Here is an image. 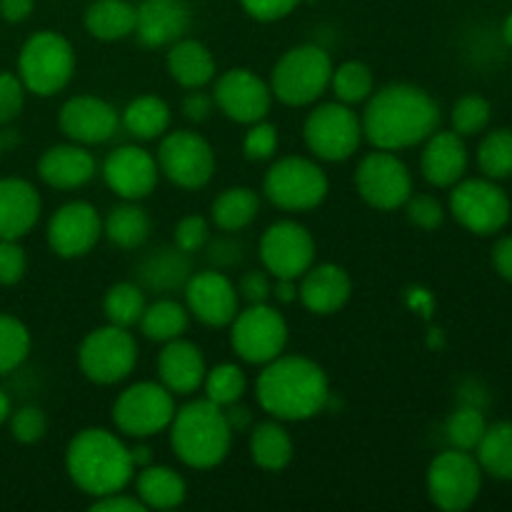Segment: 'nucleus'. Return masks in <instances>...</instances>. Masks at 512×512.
Masks as SVG:
<instances>
[{
  "instance_id": "56",
  "label": "nucleus",
  "mask_w": 512,
  "mask_h": 512,
  "mask_svg": "<svg viewBox=\"0 0 512 512\" xmlns=\"http://www.w3.org/2000/svg\"><path fill=\"white\" fill-rule=\"evenodd\" d=\"M493 268L503 280L512 283V235H505L493 248Z\"/></svg>"
},
{
  "instance_id": "2",
  "label": "nucleus",
  "mask_w": 512,
  "mask_h": 512,
  "mask_svg": "<svg viewBox=\"0 0 512 512\" xmlns=\"http://www.w3.org/2000/svg\"><path fill=\"white\" fill-rule=\"evenodd\" d=\"M258 405L280 423H303L330 403L325 370L305 355H278L263 365L255 383Z\"/></svg>"
},
{
  "instance_id": "11",
  "label": "nucleus",
  "mask_w": 512,
  "mask_h": 512,
  "mask_svg": "<svg viewBox=\"0 0 512 512\" xmlns=\"http://www.w3.org/2000/svg\"><path fill=\"white\" fill-rule=\"evenodd\" d=\"M228 328L235 355L250 365L270 363L288 348V323L283 313L268 303H253L238 310Z\"/></svg>"
},
{
  "instance_id": "52",
  "label": "nucleus",
  "mask_w": 512,
  "mask_h": 512,
  "mask_svg": "<svg viewBox=\"0 0 512 512\" xmlns=\"http://www.w3.org/2000/svg\"><path fill=\"white\" fill-rule=\"evenodd\" d=\"M303 0H240L245 13L250 18L260 20V23H273V20H283L293 13Z\"/></svg>"
},
{
  "instance_id": "59",
  "label": "nucleus",
  "mask_w": 512,
  "mask_h": 512,
  "mask_svg": "<svg viewBox=\"0 0 512 512\" xmlns=\"http://www.w3.org/2000/svg\"><path fill=\"white\" fill-rule=\"evenodd\" d=\"M273 298L280 305L295 303V298H298V280L273 278Z\"/></svg>"
},
{
  "instance_id": "25",
  "label": "nucleus",
  "mask_w": 512,
  "mask_h": 512,
  "mask_svg": "<svg viewBox=\"0 0 512 512\" xmlns=\"http://www.w3.org/2000/svg\"><path fill=\"white\" fill-rule=\"evenodd\" d=\"M468 170V148L465 138L455 130H435L425 140L423 155H420V173L435 188H453L460 183Z\"/></svg>"
},
{
  "instance_id": "41",
  "label": "nucleus",
  "mask_w": 512,
  "mask_h": 512,
  "mask_svg": "<svg viewBox=\"0 0 512 512\" xmlns=\"http://www.w3.org/2000/svg\"><path fill=\"white\" fill-rule=\"evenodd\" d=\"M485 428H488V423H485L483 410L473 403H465L445 420V438H448L450 448L473 453L480 440H483Z\"/></svg>"
},
{
  "instance_id": "47",
  "label": "nucleus",
  "mask_w": 512,
  "mask_h": 512,
  "mask_svg": "<svg viewBox=\"0 0 512 512\" xmlns=\"http://www.w3.org/2000/svg\"><path fill=\"white\" fill-rule=\"evenodd\" d=\"M175 245H178L183 253L193 255L205 250V245L210 243V223L203 215H185L175 225Z\"/></svg>"
},
{
  "instance_id": "12",
  "label": "nucleus",
  "mask_w": 512,
  "mask_h": 512,
  "mask_svg": "<svg viewBox=\"0 0 512 512\" xmlns=\"http://www.w3.org/2000/svg\"><path fill=\"white\" fill-rule=\"evenodd\" d=\"M160 175L183 190H200L215 175V150L195 130H173L160 138L158 153Z\"/></svg>"
},
{
  "instance_id": "58",
  "label": "nucleus",
  "mask_w": 512,
  "mask_h": 512,
  "mask_svg": "<svg viewBox=\"0 0 512 512\" xmlns=\"http://www.w3.org/2000/svg\"><path fill=\"white\" fill-rule=\"evenodd\" d=\"M223 410H225V418H228L230 428H233V433H250V428H253V413H250L245 405L233 403Z\"/></svg>"
},
{
  "instance_id": "8",
  "label": "nucleus",
  "mask_w": 512,
  "mask_h": 512,
  "mask_svg": "<svg viewBox=\"0 0 512 512\" xmlns=\"http://www.w3.org/2000/svg\"><path fill=\"white\" fill-rule=\"evenodd\" d=\"M303 138L310 153L325 163H343L363 143V123L353 105L340 100L315 105L303 123Z\"/></svg>"
},
{
  "instance_id": "37",
  "label": "nucleus",
  "mask_w": 512,
  "mask_h": 512,
  "mask_svg": "<svg viewBox=\"0 0 512 512\" xmlns=\"http://www.w3.org/2000/svg\"><path fill=\"white\" fill-rule=\"evenodd\" d=\"M475 458L490 478L512 483V423L488 425L475 448Z\"/></svg>"
},
{
  "instance_id": "61",
  "label": "nucleus",
  "mask_w": 512,
  "mask_h": 512,
  "mask_svg": "<svg viewBox=\"0 0 512 512\" xmlns=\"http://www.w3.org/2000/svg\"><path fill=\"white\" fill-rule=\"evenodd\" d=\"M10 413H13V408H10V398L5 395V390H0V425L10 418Z\"/></svg>"
},
{
  "instance_id": "6",
  "label": "nucleus",
  "mask_w": 512,
  "mask_h": 512,
  "mask_svg": "<svg viewBox=\"0 0 512 512\" xmlns=\"http://www.w3.org/2000/svg\"><path fill=\"white\" fill-rule=\"evenodd\" d=\"M75 50L65 35L38 30L23 43L18 55V78L38 98L60 93L73 80Z\"/></svg>"
},
{
  "instance_id": "18",
  "label": "nucleus",
  "mask_w": 512,
  "mask_h": 512,
  "mask_svg": "<svg viewBox=\"0 0 512 512\" xmlns=\"http://www.w3.org/2000/svg\"><path fill=\"white\" fill-rule=\"evenodd\" d=\"M103 238V218L88 200L60 205L48 220V245L58 258H83Z\"/></svg>"
},
{
  "instance_id": "19",
  "label": "nucleus",
  "mask_w": 512,
  "mask_h": 512,
  "mask_svg": "<svg viewBox=\"0 0 512 512\" xmlns=\"http://www.w3.org/2000/svg\"><path fill=\"white\" fill-rule=\"evenodd\" d=\"M185 308L208 328H228L240 310L238 285L220 270H200L183 288Z\"/></svg>"
},
{
  "instance_id": "4",
  "label": "nucleus",
  "mask_w": 512,
  "mask_h": 512,
  "mask_svg": "<svg viewBox=\"0 0 512 512\" xmlns=\"http://www.w3.org/2000/svg\"><path fill=\"white\" fill-rule=\"evenodd\" d=\"M168 433L173 453L193 470L218 468L228 458L235 435L225 410L208 398L190 400L183 408H175Z\"/></svg>"
},
{
  "instance_id": "31",
  "label": "nucleus",
  "mask_w": 512,
  "mask_h": 512,
  "mask_svg": "<svg viewBox=\"0 0 512 512\" xmlns=\"http://www.w3.org/2000/svg\"><path fill=\"white\" fill-rule=\"evenodd\" d=\"M250 458L260 470L280 473L293 463L295 445L290 433L280 420H263V423L250 428Z\"/></svg>"
},
{
  "instance_id": "27",
  "label": "nucleus",
  "mask_w": 512,
  "mask_h": 512,
  "mask_svg": "<svg viewBox=\"0 0 512 512\" xmlns=\"http://www.w3.org/2000/svg\"><path fill=\"white\" fill-rule=\"evenodd\" d=\"M43 200L25 178H0V240H20L38 225Z\"/></svg>"
},
{
  "instance_id": "44",
  "label": "nucleus",
  "mask_w": 512,
  "mask_h": 512,
  "mask_svg": "<svg viewBox=\"0 0 512 512\" xmlns=\"http://www.w3.org/2000/svg\"><path fill=\"white\" fill-rule=\"evenodd\" d=\"M493 118V108L483 95H463L450 110V123L460 138H473L483 133Z\"/></svg>"
},
{
  "instance_id": "16",
  "label": "nucleus",
  "mask_w": 512,
  "mask_h": 512,
  "mask_svg": "<svg viewBox=\"0 0 512 512\" xmlns=\"http://www.w3.org/2000/svg\"><path fill=\"white\" fill-rule=\"evenodd\" d=\"M258 253L273 278L298 280L315 263V240L298 220H278L265 228Z\"/></svg>"
},
{
  "instance_id": "20",
  "label": "nucleus",
  "mask_w": 512,
  "mask_h": 512,
  "mask_svg": "<svg viewBox=\"0 0 512 512\" xmlns=\"http://www.w3.org/2000/svg\"><path fill=\"white\" fill-rule=\"evenodd\" d=\"M60 133L78 145H103L115 138L120 128V113L98 95H73L58 113Z\"/></svg>"
},
{
  "instance_id": "45",
  "label": "nucleus",
  "mask_w": 512,
  "mask_h": 512,
  "mask_svg": "<svg viewBox=\"0 0 512 512\" xmlns=\"http://www.w3.org/2000/svg\"><path fill=\"white\" fill-rule=\"evenodd\" d=\"M8 420L10 435L23 445L40 443L45 438V433H48V418H45V413L38 405H23L15 413H10Z\"/></svg>"
},
{
  "instance_id": "38",
  "label": "nucleus",
  "mask_w": 512,
  "mask_h": 512,
  "mask_svg": "<svg viewBox=\"0 0 512 512\" xmlns=\"http://www.w3.org/2000/svg\"><path fill=\"white\" fill-rule=\"evenodd\" d=\"M145 305L148 303H145L143 288L138 283L123 280V283H115L108 288L103 298V313L108 323L130 330L140 323Z\"/></svg>"
},
{
  "instance_id": "3",
  "label": "nucleus",
  "mask_w": 512,
  "mask_h": 512,
  "mask_svg": "<svg viewBox=\"0 0 512 512\" xmlns=\"http://www.w3.org/2000/svg\"><path fill=\"white\" fill-rule=\"evenodd\" d=\"M65 473L90 498L120 493L135 478L130 448L105 428H85L65 448Z\"/></svg>"
},
{
  "instance_id": "42",
  "label": "nucleus",
  "mask_w": 512,
  "mask_h": 512,
  "mask_svg": "<svg viewBox=\"0 0 512 512\" xmlns=\"http://www.w3.org/2000/svg\"><path fill=\"white\" fill-rule=\"evenodd\" d=\"M478 165L485 178L503 180L512 175V130L498 128L478 145Z\"/></svg>"
},
{
  "instance_id": "13",
  "label": "nucleus",
  "mask_w": 512,
  "mask_h": 512,
  "mask_svg": "<svg viewBox=\"0 0 512 512\" xmlns=\"http://www.w3.org/2000/svg\"><path fill=\"white\" fill-rule=\"evenodd\" d=\"M483 468L468 450L450 448L435 455L428 468V495L440 510L463 512L478 500Z\"/></svg>"
},
{
  "instance_id": "51",
  "label": "nucleus",
  "mask_w": 512,
  "mask_h": 512,
  "mask_svg": "<svg viewBox=\"0 0 512 512\" xmlns=\"http://www.w3.org/2000/svg\"><path fill=\"white\" fill-rule=\"evenodd\" d=\"M238 295L240 300H245L248 305L253 303H268L273 298V275L268 270H248L243 273L238 283Z\"/></svg>"
},
{
  "instance_id": "28",
  "label": "nucleus",
  "mask_w": 512,
  "mask_h": 512,
  "mask_svg": "<svg viewBox=\"0 0 512 512\" xmlns=\"http://www.w3.org/2000/svg\"><path fill=\"white\" fill-rule=\"evenodd\" d=\"M193 275L190 255L183 253L178 245H163L145 255L138 265V285L143 290H155L160 295L175 293L185 288L188 278Z\"/></svg>"
},
{
  "instance_id": "14",
  "label": "nucleus",
  "mask_w": 512,
  "mask_h": 512,
  "mask_svg": "<svg viewBox=\"0 0 512 512\" xmlns=\"http://www.w3.org/2000/svg\"><path fill=\"white\" fill-rule=\"evenodd\" d=\"M450 213L473 235H495L508 225L510 198L495 180L468 178L453 185Z\"/></svg>"
},
{
  "instance_id": "39",
  "label": "nucleus",
  "mask_w": 512,
  "mask_h": 512,
  "mask_svg": "<svg viewBox=\"0 0 512 512\" xmlns=\"http://www.w3.org/2000/svg\"><path fill=\"white\" fill-rule=\"evenodd\" d=\"M330 90H333L335 100H340V103L360 105L373 95L375 75L370 65L360 63V60H345L338 68H333Z\"/></svg>"
},
{
  "instance_id": "22",
  "label": "nucleus",
  "mask_w": 512,
  "mask_h": 512,
  "mask_svg": "<svg viewBox=\"0 0 512 512\" xmlns=\"http://www.w3.org/2000/svg\"><path fill=\"white\" fill-rule=\"evenodd\" d=\"M298 280V300L315 315L338 313L353 295V278L343 265L313 263Z\"/></svg>"
},
{
  "instance_id": "26",
  "label": "nucleus",
  "mask_w": 512,
  "mask_h": 512,
  "mask_svg": "<svg viewBox=\"0 0 512 512\" xmlns=\"http://www.w3.org/2000/svg\"><path fill=\"white\" fill-rule=\"evenodd\" d=\"M95 158L85 145L60 143L45 150L38 160V175L48 188L78 190L95 178Z\"/></svg>"
},
{
  "instance_id": "50",
  "label": "nucleus",
  "mask_w": 512,
  "mask_h": 512,
  "mask_svg": "<svg viewBox=\"0 0 512 512\" xmlns=\"http://www.w3.org/2000/svg\"><path fill=\"white\" fill-rule=\"evenodd\" d=\"M28 270V255L18 240H0V285H18Z\"/></svg>"
},
{
  "instance_id": "15",
  "label": "nucleus",
  "mask_w": 512,
  "mask_h": 512,
  "mask_svg": "<svg viewBox=\"0 0 512 512\" xmlns=\"http://www.w3.org/2000/svg\"><path fill=\"white\" fill-rule=\"evenodd\" d=\"M355 190L370 208L398 210L413 195V175L393 150L375 148L355 168Z\"/></svg>"
},
{
  "instance_id": "48",
  "label": "nucleus",
  "mask_w": 512,
  "mask_h": 512,
  "mask_svg": "<svg viewBox=\"0 0 512 512\" xmlns=\"http://www.w3.org/2000/svg\"><path fill=\"white\" fill-rule=\"evenodd\" d=\"M405 215H408L410 223L420 230H435L443 225L445 220V208L438 198L433 195H410L408 203L403 205Z\"/></svg>"
},
{
  "instance_id": "46",
  "label": "nucleus",
  "mask_w": 512,
  "mask_h": 512,
  "mask_svg": "<svg viewBox=\"0 0 512 512\" xmlns=\"http://www.w3.org/2000/svg\"><path fill=\"white\" fill-rule=\"evenodd\" d=\"M278 143V128L263 118L258 123L248 125V133L243 138V153L253 163H263V160L273 158L275 150H278Z\"/></svg>"
},
{
  "instance_id": "29",
  "label": "nucleus",
  "mask_w": 512,
  "mask_h": 512,
  "mask_svg": "<svg viewBox=\"0 0 512 512\" xmlns=\"http://www.w3.org/2000/svg\"><path fill=\"white\" fill-rule=\"evenodd\" d=\"M168 75L185 90L205 88L215 78V58L205 43L195 38H180L165 55Z\"/></svg>"
},
{
  "instance_id": "53",
  "label": "nucleus",
  "mask_w": 512,
  "mask_h": 512,
  "mask_svg": "<svg viewBox=\"0 0 512 512\" xmlns=\"http://www.w3.org/2000/svg\"><path fill=\"white\" fill-rule=\"evenodd\" d=\"M205 250H208V258L213 260L218 268H233V265H238L240 260H243V253H245L243 243L233 238L213 240V243L205 245Z\"/></svg>"
},
{
  "instance_id": "54",
  "label": "nucleus",
  "mask_w": 512,
  "mask_h": 512,
  "mask_svg": "<svg viewBox=\"0 0 512 512\" xmlns=\"http://www.w3.org/2000/svg\"><path fill=\"white\" fill-rule=\"evenodd\" d=\"M213 108H215L213 95L203 93V88L190 90V93L183 98V103H180V110H183V115L190 120V123H205V120L213 115Z\"/></svg>"
},
{
  "instance_id": "35",
  "label": "nucleus",
  "mask_w": 512,
  "mask_h": 512,
  "mask_svg": "<svg viewBox=\"0 0 512 512\" xmlns=\"http://www.w3.org/2000/svg\"><path fill=\"white\" fill-rule=\"evenodd\" d=\"M170 108L158 95H138L130 100L120 113V125L133 135L135 140H158L170 128Z\"/></svg>"
},
{
  "instance_id": "33",
  "label": "nucleus",
  "mask_w": 512,
  "mask_h": 512,
  "mask_svg": "<svg viewBox=\"0 0 512 512\" xmlns=\"http://www.w3.org/2000/svg\"><path fill=\"white\" fill-rule=\"evenodd\" d=\"M150 215L138 200H123L120 205L110 208V213L103 220V235L123 250H135L150 238Z\"/></svg>"
},
{
  "instance_id": "60",
  "label": "nucleus",
  "mask_w": 512,
  "mask_h": 512,
  "mask_svg": "<svg viewBox=\"0 0 512 512\" xmlns=\"http://www.w3.org/2000/svg\"><path fill=\"white\" fill-rule=\"evenodd\" d=\"M130 455H133L135 470H140V468H145V465L153 463V455H150L148 445H135V448H130Z\"/></svg>"
},
{
  "instance_id": "10",
  "label": "nucleus",
  "mask_w": 512,
  "mask_h": 512,
  "mask_svg": "<svg viewBox=\"0 0 512 512\" xmlns=\"http://www.w3.org/2000/svg\"><path fill=\"white\" fill-rule=\"evenodd\" d=\"M175 415V395L163 383L143 380L115 398L113 423L123 435L135 440H148L165 433Z\"/></svg>"
},
{
  "instance_id": "43",
  "label": "nucleus",
  "mask_w": 512,
  "mask_h": 512,
  "mask_svg": "<svg viewBox=\"0 0 512 512\" xmlns=\"http://www.w3.org/2000/svg\"><path fill=\"white\" fill-rule=\"evenodd\" d=\"M30 355V330L15 315L0 313V375L18 370Z\"/></svg>"
},
{
  "instance_id": "1",
  "label": "nucleus",
  "mask_w": 512,
  "mask_h": 512,
  "mask_svg": "<svg viewBox=\"0 0 512 512\" xmlns=\"http://www.w3.org/2000/svg\"><path fill=\"white\" fill-rule=\"evenodd\" d=\"M363 138L378 150L415 148L440 125V105L425 88L413 83H390L373 90L360 115Z\"/></svg>"
},
{
  "instance_id": "5",
  "label": "nucleus",
  "mask_w": 512,
  "mask_h": 512,
  "mask_svg": "<svg viewBox=\"0 0 512 512\" xmlns=\"http://www.w3.org/2000/svg\"><path fill=\"white\" fill-rule=\"evenodd\" d=\"M333 78V60L328 50L315 43L295 45L280 55L270 73L273 98L290 108H305L325 95Z\"/></svg>"
},
{
  "instance_id": "23",
  "label": "nucleus",
  "mask_w": 512,
  "mask_h": 512,
  "mask_svg": "<svg viewBox=\"0 0 512 512\" xmlns=\"http://www.w3.org/2000/svg\"><path fill=\"white\" fill-rule=\"evenodd\" d=\"M205 373L208 365L198 345L185 338L163 343V350L158 353V378L175 398H188L203 388Z\"/></svg>"
},
{
  "instance_id": "24",
  "label": "nucleus",
  "mask_w": 512,
  "mask_h": 512,
  "mask_svg": "<svg viewBox=\"0 0 512 512\" xmlns=\"http://www.w3.org/2000/svg\"><path fill=\"white\" fill-rule=\"evenodd\" d=\"M190 10L183 0H143L135 18V38L145 48H163L185 38Z\"/></svg>"
},
{
  "instance_id": "40",
  "label": "nucleus",
  "mask_w": 512,
  "mask_h": 512,
  "mask_svg": "<svg viewBox=\"0 0 512 512\" xmlns=\"http://www.w3.org/2000/svg\"><path fill=\"white\" fill-rule=\"evenodd\" d=\"M205 398L210 403L228 408V405L240 403L248 390V378H245L243 368L235 363H218L215 368H208L203 380Z\"/></svg>"
},
{
  "instance_id": "55",
  "label": "nucleus",
  "mask_w": 512,
  "mask_h": 512,
  "mask_svg": "<svg viewBox=\"0 0 512 512\" xmlns=\"http://www.w3.org/2000/svg\"><path fill=\"white\" fill-rule=\"evenodd\" d=\"M90 510L95 512H145V505L140 503L138 495H128L125 490L120 493L103 495V498H93Z\"/></svg>"
},
{
  "instance_id": "7",
  "label": "nucleus",
  "mask_w": 512,
  "mask_h": 512,
  "mask_svg": "<svg viewBox=\"0 0 512 512\" xmlns=\"http://www.w3.org/2000/svg\"><path fill=\"white\" fill-rule=\"evenodd\" d=\"M330 180L315 160L288 155L275 160L263 178V195L285 213L315 210L328 198Z\"/></svg>"
},
{
  "instance_id": "30",
  "label": "nucleus",
  "mask_w": 512,
  "mask_h": 512,
  "mask_svg": "<svg viewBox=\"0 0 512 512\" xmlns=\"http://www.w3.org/2000/svg\"><path fill=\"white\" fill-rule=\"evenodd\" d=\"M135 495L145 505V510H173L185 503L188 485H185L183 475L170 465L150 463L140 468L138 478H135Z\"/></svg>"
},
{
  "instance_id": "17",
  "label": "nucleus",
  "mask_w": 512,
  "mask_h": 512,
  "mask_svg": "<svg viewBox=\"0 0 512 512\" xmlns=\"http://www.w3.org/2000/svg\"><path fill=\"white\" fill-rule=\"evenodd\" d=\"M213 100L215 108L225 118L240 125H250L268 118L270 105H273V90H270V83H265L253 70L230 68L215 80Z\"/></svg>"
},
{
  "instance_id": "49",
  "label": "nucleus",
  "mask_w": 512,
  "mask_h": 512,
  "mask_svg": "<svg viewBox=\"0 0 512 512\" xmlns=\"http://www.w3.org/2000/svg\"><path fill=\"white\" fill-rule=\"evenodd\" d=\"M25 85L15 73L0 70V125L10 123L20 115L25 105Z\"/></svg>"
},
{
  "instance_id": "36",
  "label": "nucleus",
  "mask_w": 512,
  "mask_h": 512,
  "mask_svg": "<svg viewBox=\"0 0 512 512\" xmlns=\"http://www.w3.org/2000/svg\"><path fill=\"white\" fill-rule=\"evenodd\" d=\"M188 325L190 313L183 303L173 298H158L155 303L145 305L138 328L153 343H170L175 338H183Z\"/></svg>"
},
{
  "instance_id": "34",
  "label": "nucleus",
  "mask_w": 512,
  "mask_h": 512,
  "mask_svg": "<svg viewBox=\"0 0 512 512\" xmlns=\"http://www.w3.org/2000/svg\"><path fill=\"white\" fill-rule=\"evenodd\" d=\"M260 213V195L248 185L225 188L210 205V220L223 233H240Z\"/></svg>"
},
{
  "instance_id": "9",
  "label": "nucleus",
  "mask_w": 512,
  "mask_h": 512,
  "mask_svg": "<svg viewBox=\"0 0 512 512\" xmlns=\"http://www.w3.org/2000/svg\"><path fill=\"white\" fill-rule=\"evenodd\" d=\"M80 373L95 385H118L138 365V343L133 333L120 325L105 323L90 330L78 348Z\"/></svg>"
},
{
  "instance_id": "32",
  "label": "nucleus",
  "mask_w": 512,
  "mask_h": 512,
  "mask_svg": "<svg viewBox=\"0 0 512 512\" xmlns=\"http://www.w3.org/2000/svg\"><path fill=\"white\" fill-rule=\"evenodd\" d=\"M138 8L128 0H93L85 10V30L95 40L115 43L135 33Z\"/></svg>"
},
{
  "instance_id": "57",
  "label": "nucleus",
  "mask_w": 512,
  "mask_h": 512,
  "mask_svg": "<svg viewBox=\"0 0 512 512\" xmlns=\"http://www.w3.org/2000/svg\"><path fill=\"white\" fill-rule=\"evenodd\" d=\"M35 8V0H0V15L8 23H23L30 18Z\"/></svg>"
},
{
  "instance_id": "63",
  "label": "nucleus",
  "mask_w": 512,
  "mask_h": 512,
  "mask_svg": "<svg viewBox=\"0 0 512 512\" xmlns=\"http://www.w3.org/2000/svg\"><path fill=\"white\" fill-rule=\"evenodd\" d=\"M0 155H3V140H0Z\"/></svg>"
},
{
  "instance_id": "21",
  "label": "nucleus",
  "mask_w": 512,
  "mask_h": 512,
  "mask_svg": "<svg viewBox=\"0 0 512 512\" xmlns=\"http://www.w3.org/2000/svg\"><path fill=\"white\" fill-rule=\"evenodd\" d=\"M160 178L158 160L143 145H120L103 163V180L120 200H143Z\"/></svg>"
},
{
  "instance_id": "62",
  "label": "nucleus",
  "mask_w": 512,
  "mask_h": 512,
  "mask_svg": "<svg viewBox=\"0 0 512 512\" xmlns=\"http://www.w3.org/2000/svg\"><path fill=\"white\" fill-rule=\"evenodd\" d=\"M503 38H505V43L512 48V13L505 18V23H503Z\"/></svg>"
}]
</instances>
